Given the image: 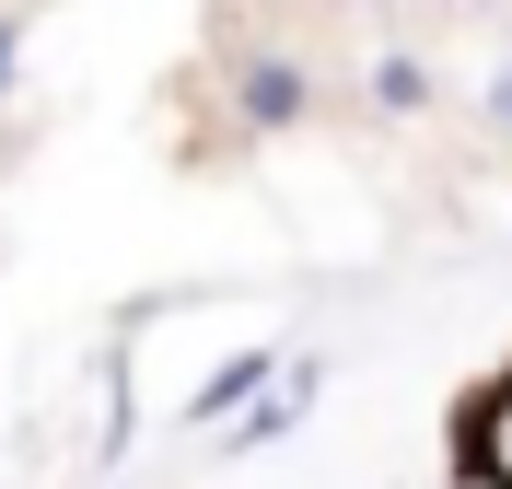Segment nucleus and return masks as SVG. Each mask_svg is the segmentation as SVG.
<instances>
[{"label": "nucleus", "mask_w": 512, "mask_h": 489, "mask_svg": "<svg viewBox=\"0 0 512 489\" xmlns=\"http://www.w3.org/2000/svg\"><path fill=\"white\" fill-rule=\"evenodd\" d=\"M315 396H326V350H280V373H268V385L222 420V455H268V443H291Z\"/></svg>", "instance_id": "nucleus-1"}, {"label": "nucleus", "mask_w": 512, "mask_h": 489, "mask_svg": "<svg viewBox=\"0 0 512 489\" xmlns=\"http://www.w3.org/2000/svg\"><path fill=\"white\" fill-rule=\"evenodd\" d=\"M233 117H245V129H303V117H315V70L291 59V47H256V59L233 70Z\"/></svg>", "instance_id": "nucleus-2"}, {"label": "nucleus", "mask_w": 512, "mask_h": 489, "mask_svg": "<svg viewBox=\"0 0 512 489\" xmlns=\"http://www.w3.org/2000/svg\"><path fill=\"white\" fill-rule=\"evenodd\" d=\"M268 373H280V350H222V361H210V373L187 385V431H222L233 408H245V396L268 385Z\"/></svg>", "instance_id": "nucleus-3"}, {"label": "nucleus", "mask_w": 512, "mask_h": 489, "mask_svg": "<svg viewBox=\"0 0 512 489\" xmlns=\"http://www.w3.org/2000/svg\"><path fill=\"white\" fill-rule=\"evenodd\" d=\"M361 94H373V117H431V94H443V82H431V59H408V47H384Z\"/></svg>", "instance_id": "nucleus-4"}, {"label": "nucleus", "mask_w": 512, "mask_h": 489, "mask_svg": "<svg viewBox=\"0 0 512 489\" xmlns=\"http://www.w3.org/2000/svg\"><path fill=\"white\" fill-rule=\"evenodd\" d=\"M12 70H24V12H0V105H12Z\"/></svg>", "instance_id": "nucleus-5"}, {"label": "nucleus", "mask_w": 512, "mask_h": 489, "mask_svg": "<svg viewBox=\"0 0 512 489\" xmlns=\"http://www.w3.org/2000/svg\"><path fill=\"white\" fill-rule=\"evenodd\" d=\"M478 105H489V129H512V59H501V70L478 82Z\"/></svg>", "instance_id": "nucleus-6"}, {"label": "nucleus", "mask_w": 512, "mask_h": 489, "mask_svg": "<svg viewBox=\"0 0 512 489\" xmlns=\"http://www.w3.org/2000/svg\"><path fill=\"white\" fill-rule=\"evenodd\" d=\"M454 489H466V478H454Z\"/></svg>", "instance_id": "nucleus-7"}]
</instances>
